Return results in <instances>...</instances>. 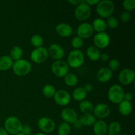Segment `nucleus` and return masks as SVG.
Wrapping results in <instances>:
<instances>
[{
	"label": "nucleus",
	"instance_id": "nucleus-1",
	"mask_svg": "<svg viewBox=\"0 0 135 135\" xmlns=\"http://www.w3.org/2000/svg\"><path fill=\"white\" fill-rule=\"evenodd\" d=\"M115 10V4L111 0H103L96 5V11L102 18L112 17Z\"/></svg>",
	"mask_w": 135,
	"mask_h": 135
},
{
	"label": "nucleus",
	"instance_id": "nucleus-2",
	"mask_svg": "<svg viewBox=\"0 0 135 135\" xmlns=\"http://www.w3.org/2000/svg\"><path fill=\"white\" fill-rule=\"evenodd\" d=\"M32 64L26 59H21L18 61H14L12 67L13 73L17 76H24L30 73L32 70Z\"/></svg>",
	"mask_w": 135,
	"mask_h": 135
},
{
	"label": "nucleus",
	"instance_id": "nucleus-3",
	"mask_svg": "<svg viewBox=\"0 0 135 135\" xmlns=\"http://www.w3.org/2000/svg\"><path fill=\"white\" fill-rule=\"evenodd\" d=\"M84 62V56L83 51L80 50H73L68 55L67 64L73 69L80 68Z\"/></svg>",
	"mask_w": 135,
	"mask_h": 135
},
{
	"label": "nucleus",
	"instance_id": "nucleus-4",
	"mask_svg": "<svg viewBox=\"0 0 135 135\" xmlns=\"http://www.w3.org/2000/svg\"><path fill=\"white\" fill-rule=\"evenodd\" d=\"M22 124L19 119L15 116H10L5 120L4 123V129L8 134L16 135L21 133Z\"/></svg>",
	"mask_w": 135,
	"mask_h": 135
},
{
	"label": "nucleus",
	"instance_id": "nucleus-5",
	"mask_svg": "<svg viewBox=\"0 0 135 135\" xmlns=\"http://www.w3.org/2000/svg\"><path fill=\"white\" fill-rule=\"evenodd\" d=\"M124 94L125 92L121 86L114 84L109 88L108 92V97L111 102L119 104L123 100Z\"/></svg>",
	"mask_w": 135,
	"mask_h": 135
},
{
	"label": "nucleus",
	"instance_id": "nucleus-6",
	"mask_svg": "<svg viewBox=\"0 0 135 135\" xmlns=\"http://www.w3.org/2000/svg\"><path fill=\"white\" fill-rule=\"evenodd\" d=\"M91 14L92 9L90 6H89L85 1H83V2L75 8V17L79 21H86L90 17Z\"/></svg>",
	"mask_w": 135,
	"mask_h": 135
},
{
	"label": "nucleus",
	"instance_id": "nucleus-7",
	"mask_svg": "<svg viewBox=\"0 0 135 135\" xmlns=\"http://www.w3.org/2000/svg\"><path fill=\"white\" fill-rule=\"evenodd\" d=\"M53 73L59 78L64 77L69 72V67L67 61L63 60H57L53 62L51 66Z\"/></svg>",
	"mask_w": 135,
	"mask_h": 135
},
{
	"label": "nucleus",
	"instance_id": "nucleus-8",
	"mask_svg": "<svg viewBox=\"0 0 135 135\" xmlns=\"http://www.w3.org/2000/svg\"><path fill=\"white\" fill-rule=\"evenodd\" d=\"M47 49L45 47L34 48L30 54V59L34 63L37 64L43 63L48 58Z\"/></svg>",
	"mask_w": 135,
	"mask_h": 135
},
{
	"label": "nucleus",
	"instance_id": "nucleus-9",
	"mask_svg": "<svg viewBox=\"0 0 135 135\" xmlns=\"http://www.w3.org/2000/svg\"><path fill=\"white\" fill-rule=\"evenodd\" d=\"M38 127L42 133H51L55 130V123L51 119L47 117H42L38 121Z\"/></svg>",
	"mask_w": 135,
	"mask_h": 135
},
{
	"label": "nucleus",
	"instance_id": "nucleus-10",
	"mask_svg": "<svg viewBox=\"0 0 135 135\" xmlns=\"http://www.w3.org/2000/svg\"><path fill=\"white\" fill-rule=\"evenodd\" d=\"M93 41L95 47L98 49H104L110 44V37L105 32L97 33L94 37Z\"/></svg>",
	"mask_w": 135,
	"mask_h": 135
},
{
	"label": "nucleus",
	"instance_id": "nucleus-11",
	"mask_svg": "<svg viewBox=\"0 0 135 135\" xmlns=\"http://www.w3.org/2000/svg\"><path fill=\"white\" fill-rule=\"evenodd\" d=\"M55 102L60 106H66L71 102V96L70 94L65 90H56L54 96Z\"/></svg>",
	"mask_w": 135,
	"mask_h": 135
},
{
	"label": "nucleus",
	"instance_id": "nucleus-12",
	"mask_svg": "<svg viewBox=\"0 0 135 135\" xmlns=\"http://www.w3.org/2000/svg\"><path fill=\"white\" fill-rule=\"evenodd\" d=\"M118 78L121 84L125 86L129 85L134 82L135 72L131 69H123L120 71Z\"/></svg>",
	"mask_w": 135,
	"mask_h": 135
},
{
	"label": "nucleus",
	"instance_id": "nucleus-13",
	"mask_svg": "<svg viewBox=\"0 0 135 135\" xmlns=\"http://www.w3.org/2000/svg\"><path fill=\"white\" fill-rule=\"evenodd\" d=\"M94 29L91 24L88 22H83L78 26L76 29L77 36L80 37L82 39H88L93 36Z\"/></svg>",
	"mask_w": 135,
	"mask_h": 135
},
{
	"label": "nucleus",
	"instance_id": "nucleus-14",
	"mask_svg": "<svg viewBox=\"0 0 135 135\" xmlns=\"http://www.w3.org/2000/svg\"><path fill=\"white\" fill-rule=\"evenodd\" d=\"M48 56L55 61L61 60L65 55L64 49L58 44H52L47 49Z\"/></svg>",
	"mask_w": 135,
	"mask_h": 135
},
{
	"label": "nucleus",
	"instance_id": "nucleus-15",
	"mask_svg": "<svg viewBox=\"0 0 135 135\" xmlns=\"http://www.w3.org/2000/svg\"><path fill=\"white\" fill-rule=\"evenodd\" d=\"M110 108L105 104L100 103L94 106L93 115L96 118L100 119L107 118L110 115Z\"/></svg>",
	"mask_w": 135,
	"mask_h": 135
},
{
	"label": "nucleus",
	"instance_id": "nucleus-16",
	"mask_svg": "<svg viewBox=\"0 0 135 135\" xmlns=\"http://www.w3.org/2000/svg\"><path fill=\"white\" fill-rule=\"evenodd\" d=\"M61 117L64 122L69 124H73L78 119L77 112L71 108H66L62 110Z\"/></svg>",
	"mask_w": 135,
	"mask_h": 135
},
{
	"label": "nucleus",
	"instance_id": "nucleus-17",
	"mask_svg": "<svg viewBox=\"0 0 135 135\" xmlns=\"http://www.w3.org/2000/svg\"><path fill=\"white\" fill-rule=\"evenodd\" d=\"M55 30L58 35L63 38L71 36L73 32L72 26L65 22H61L58 24L55 27Z\"/></svg>",
	"mask_w": 135,
	"mask_h": 135
},
{
	"label": "nucleus",
	"instance_id": "nucleus-18",
	"mask_svg": "<svg viewBox=\"0 0 135 135\" xmlns=\"http://www.w3.org/2000/svg\"><path fill=\"white\" fill-rule=\"evenodd\" d=\"M113 76V72L108 67H102L96 73V79L99 82L102 83L109 81Z\"/></svg>",
	"mask_w": 135,
	"mask_h": 135
},
{
	"label": "nucleus",
	"instance_id": "nucleus-19",
	"mask_svg": "<svg viewBox=\"0 0 135 135\" xmlns=\"http://www.w3.org/2000/svg\"><path fill=\"white\" fill-rule=\"evenodd\" d=\"M93 131L95 135H106L108 134V125L103 120H98L93 125Z\"/></svg>",
	"mask_w": 135,
	"mask_h": 135
},
{
	"label": "nucleus",
	"instance_id": "nucleus-20",
	"mask_svg": "<svg viewBox=\"0 0 135 135\" xmlns=\"http://www.w3.org/2000/svg\"><path fill=\"white\" fill-rule=\"evenodd\" d=\"M14 61L9 55H3L0 57V71H5L12 69Z\"/></svg>",
	"mask_w": 135,
	"mask_h": 135
},
{
	"label": "nucleus",
	"instance_id": "nucleus-21",
	"mask_svg": "<svg viewBox=\"0 0 135 135\" xmlns=\"http://www.w3.org/2000/svg\"><path fill=\"white\" fill-rule=\"evenodd\" d=\"M79 120L83 126L90 127L93 126L94 124L96 123V118L92 113H87V114L82 115Z\"/></svg>",
	"mask_w": 135,
	"mask_h": 135
},
{
	"label": "nucleus",
	"instance_id": "nucleus-22",
	"mask_svg": "<svg viewBox=\"0 0 135 135\" xmlns=\"http://www.w3.org/2000/svg\"><path fill=\"white\" fill-rule=\"evenodd\" d=\"M133 111V105L131 102L123 100L119 104V112L123 116H128Z\"/></svg>",
	"mask_w": 135,
	"mask_h": 135
},
{
	"label": "nucleus",
	"instance_id": "nucleus-23",
	"mask_svg": "<svg viewBox=\"0 0 135 135\" xmlns=\"http://www.w3.org/2000/svg\"><path fill=\"white\" fill-rule=\"evenodd\" d=\"M92 26L94 29V31L97 32V33L105 32L107 28L106 22L102 18H96L92 22Z\"/></svg>",
	"mask_w": 135,
	"mask_h": 135
},
{
	"label": "nucleus",
	"instance_id": "nucleus-24",
	"mask_svg": "<svg viewBox=\"0 0 135 135\" xmlns=\"http://www.w3.org/2000/svg\"><path fill=\"white\" fill-rule=\"evenodd\" d=\"M86 91L84 90V87H78L74 90L73 92V98L76 102H80L83 101L85 100V98L87 96Z\"/></svg>",
	"mask_w": 135,
	"mask_h": 135
},
{
	"label": "nucleus",
	"instance_id": "nucleus-25",
	"mask_svg": "<svg viewBox=\"0 0 135 135\" xmlns=\"http://www.w3.org/2000/svg\"><path fill=\"white\" fill-rule=\"evenodd\" d=\"M100 54H100L99 49L95 47L94 46H90L86 50L87 57H88V59L93 61H96L100 59Z\"/></svg>",
	"mask_w": 135,
	"mask_h": 135
},
{
	"label": "nucleus",
	"instance_id": "nucleus-26",
	"mask_svg": "<svg viewBox=\"0 0 135 135\" xmlns=\"http://www.w3.org/2000/svg\"><path fill=\"white\" fill-rule=\"evenodd\" d=\"M79 109L83 114L92 113L93 112L94 105L90 101L88 100H84L80 102L79 104Z\"/></svg>",
	"mask_w": 135,
	"mask_h": 135
},
{
	"label": "nucleus",
	"instance_id": "nucleus-27",
	"mask_svg": "<svg viewBox=\"0 0 135 135\" xmlns=\"http://www.w3.org/2000/svg\"><path fill=\"white\" fill-rule=\"evenodd\" d=\"M121 125L117 121H113L108 127V135H121Z\"/></svg>",
	"mask_w": 135,
	"mask_h": 135
},
{
	"label": "nucleus",
	"instance_id": "nucleus-28",
	"mask_svg": "<svg viewBox=\"0 0 135 135\" xmlns=\"http://www.w3.org/2000/svg\"><path fill=\"white\" fill-rule=\"evenodd\" d=\"M23 55V50L20 46H13L10 51L9 56L11 58L13 61H16L22 58Z\"/></svg>",
	"mask_w": 135,
	"mask_h": 135
},
{
	"label": "nucleus",
	"instance_id": "nucleus-29",
	"mask_svg": "<svg viewBox=\"0 0 135 135\" xmlns=\"http://www.w3.org/2000/svg\"><path fill=\"white\" fill-rule=\"evenodd\" d=\"M64 82L66 85L68 86L73 87L77 84L79 79L75 74L69 73L67 75L64 76Z\"/></svg>",
	"mask_w": 135,
	"mask_h": 135
},
{
	"label": "nucleus",
	"instance_id": "nucleus-30",
	"mask_svg": "<svg viewBox=\"0 0 135 135\" xmlns=\"http://www.w3.org/2000/svg\"><path fill=\"white\" fill-rule=\"evenodd\" d=\"M71 132V127L70 124L65 122H62L57 127L58 135H69Z\"/></svg>",
	"mask_w": 135,
	"mask_h": 135
},
{
	"label": "nucleus",
	"instance_id": "nucleus-31",
	"mask_svg": "<svg viewBox=\"0 0 135 135\" xmlns=\"http://www.w3.org/2000/svg\"><path fill=\"white\" fill-rule=\"evenodd\" d=\"M55 92H56V89L51 84H46L42 88V94L46 98L54 97Z\"/></svg>",
	"mask_w": 135,
	"mask_h": 135
},
{
	"label": "nucleus",
	"instance_id": "nucleus-32",
	"mask_svg": "<svg viewBox=\"0 0 135 135\" xmlns=\"http://www.w3.org/2000/svg\"><path fill=\"white\" fill-rule=\"evenodd\" d=\"M44 38H42V36L39 35V34L33 35L30 38V43L35 48L42 47L44 44Z\"/></svg>",
	"mask_w": 135,
	"mask_h": 135
},
{
	"label": "nucleus",
	"instance_id": "nucleus-33",
	"mask_svg": "<svg viewBox=\"0 0 135 135\" xmlns=\"http://www.w3.org/2000/svg\"><path fill=\"white\" fill-rule=\"evenodd\" d=\"M71 44L74 50H80L84 45V40L80 37L75 36L71 40Z\"/></svg>",
	"mask_w": 135,
	"mask_h": 135
},
{
	"label": "nucleus",
	"instance_id": "nucleus-34",
	"mask_svg": "<svg viewBox=\"0 0 135 135\" xmlns=\"http://www.w3.org/2000/svg\"><path fill=\"white\" fill-rule=\"evenodd\" d=\"M122 5L126 11L130 12L135 8V0H125L123 1Z\"/></svg>",
	"mask_w": 135,
	"mask_h": 135
},
{
	"label": "nucleus",
	"instance_id": "nucleus-35",
	"mask_svg": "<svg viewBox=\"0 0 135 135\" xmlns=\"http://www.w3.org/2000/svg\"><path fill=\"white\" fill-rule=\"evenodd\" d=\"M105 22H106L107 27L108 26V27L112 29L116 28L119 25L118 20H117V18H115L114 17H110L109 18H108V19L105 21Z\"/></svg>",
	"mask_w": 135,
	"mask_h": 135
},
{
	"label": "nucleus",
	"instance_id": "nucleus-36",
	"mask_svg": "<svg viewBox=\"0 0 135 135\" xmlns=\"http://www.w3.org/2000/svg\"><path fill=\"white\" fill-rule=\"evenodd\" d=\"M120 67V62L118 59H111L109 63V67L108 68L113 72V71H116L118 70Z\"/></svg>",
	"mask_w": 135,
	"mask_h": 135
},
{
	"label": "nucleus",
	"instance_id": "nucleus-37",
	"mask_svg": "<svg viewBox=\"0 0 135 135\" xmlns=\"http://www.w3.org/2000/svg\"><path fill=\"white\" fill-rule=\"evenodd\" d=\"M131 19V14L129 12L124 11L123 12L120 16V20L123 23H127L129 22Z\"/></svg>",
	"mask_w": 135,
	"mask_h": 135
},
{
	"label": "nucleus",
	"instance_id": "nucleus-38",
	"mask_svg": "<svg viewBox=\"0 0 135 135\" xmlns=\"http://www.w3.org/2000/svg\"><path fill=\"white\" fill-rule=\"evenodd\" d=\"M32 128L28 125H22V129H21V133H23L25 135H31L32 134Z\"/></svg>",
	"mask_w": 135,
	"mask_h": 135
},
{
	"label": "nucleus",
	"instance_id": "nucleus-39",
	"mask_svg": "<svg viewBox=\"0 0 135 135\" xmlns=\"http://www.w3.org/2000/svg\"><path fill=\"white\" fill-rule=\"evenodd\" d=\"M133 94L131 93V92H127V93L124 94L123 96V100L124 101L129 102H131L133 100Z\"/></svg>",
	"mask_w": 135,
	"mask_h": 135
},
{
	"label": "nucleus",
	"instance_id": "nucleus-40",
	"mask_svg": "<svg viewBox=\"0 0 135 135\" xmlns=\"http://www.w3.org/2000/svg\"><path fill=\"white\" fill-rule=\"evenodd\" d=\"M109 55H108V54L106 53H103V54H100V59L103 62H105L109 60Z\"/></svg>",
	"mask_w": 135,
	"mask_h": 135
},
{
	"label": "nucleus",
	"instance_id": "nucleus-41",
	"mask_svg": "<svg viewBox=\"0 0 135 135\" xmlns=\"http://www.w3.org/2000/svg\"><path fill=\"white\" fill-rule=\"evenodd\" d=\"M85 1L89 6H93V5H97L98 3L100 2V0H86Z\"/></svg>",
	"mask_w": 135,
	"mask_h": 135
},
{
	"label": "nucleus",
	"instance_id": "nucleus-42",
	"mask_svg": "<svg viewBox=\"0 0 135 135\" xmlns=\"http://www.w3.org/2000/svg\"><path fill=\"white\" fill-rule=\"evenodd\" d=\"M73 125L74 128H75V129H80L83 127V125H82L81 123L80 122V121L79 120V119H78L76 121H75V122L73 123Z\"/></svg>",
	"mask_w": 135,
	"mask_h": 135
},
{
	"label": "nucleus",
	"instance_id": "nucleus-43",
	"mask_svg": "<svg viewBox=\"0 0 135 135\" xmlns=\"http://www.w3.org/2000/svg\"><path fill=\"white\" fill-rule=\"evenodd\" d=\"M84 88L86 91L87 93H88V92H90L92 91V90H93V86L91 84H86L84 86Z\"/></svg>",
	"mask_w": 135,
	"mask_h": 135
},
{
	"label": "nucleus",
	"instance_id": "nucleus-44",
	"mask_svg": "<svg viewBox=\"0 0 135 135\" xmlns=\"http://www.w3.org/2000/svg\"><path fill=\"white\" fill-rule=\"evenodd\" d=\"M68 2L71 5H75V6H77L78 5H79V4L80 3L83 2V1H80V0H69V1H68Z\"/></svg>",
	"mask_w": 135,
	"mask_h": 135
},
{
	"label": "nucleus",
	"instance_id": "nucleus-45",
	"mask_svg": "<svg viewBox=\"0 0 135 135\" xmlns=\"http://www.w3.org/2000/svg\"><path fill=\"white\" fill-rule=\"evenodd\" d=\"M0 135H9V134L3 127H0Z\"/></svg>",
	"mask_w": 135,
	"mask_h": 135
},
{
	"label": "nucleus",
	"instance_id": "nucleus-46",
	"mask_svg": "<svg viewBox=\"0 0 135 135\" xmlns=\"http://www.w3.org/2000/svg\"><path fill=\"white\" fill-rule=\"evenodd\" d=\"M34 135H46V134H45V133H42V132H40V133H36V134H34Z\"/></svg>",
	"mask_w": 135,
	"mask_h": 135
},
{
	"label": "nucleus",
	"instance_id": "nucleus-47",
	"mask_svg": "<svg viewBox=\"0 0 135 135\" xmlns=\"http://www.w3.org/2000/svg\"><path fill=\"white\" fill-rule=\"evenodd\" d=\"M16 135H25V134H24L23 133H18V134H16Z\"/></svg>",
	"mask_w": 135,
	"mask_h": 135
},
{
	"label": "nucleus",
	"instance_id": "nucleus-48",
	"mask_svg": "<svg viewBox=\"0 0 135 135\" xmlns=\"http://www.w3.org/2000/svg\"><path fill=\"white\" fill-rule=\"evenodd\" d=\"M121 135H129V134H121Z\"/></svg>",
	"mask_w": 135,
	"mask_h": 135
},
{
	"label": "nucleus",
	"instance_id": "nucleus-49",
	"mask_svg": "<svg viewBox=\"0 0 135 135\" xmlns=\"http://www.w3.org/2000/svg\"><path fill=\"white\" fill-rule=\"evenodd\" d=\"M106 135H108V134H106Z\"/></svg>",
	"mask_w": 135,
	"mask_h": 135
}]
</instances>
